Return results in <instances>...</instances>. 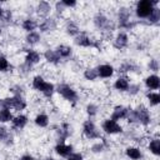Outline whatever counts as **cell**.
<instances>
[{
    "label": "cell",
    "instance_id": "cell-25",
    "mask_svg": "<svg viewBox=\"0 0 160 160\" xmlns=\"http://www.w3.org/2000/svg\"><path fill=\"white\" fill-rule=\"evenodd\" d=\"M55 51L60 56V59H70L72 56V48L66 44H59L55 48Z\"/></svg>",
    "mask_w": 160,
    "mask_h": 160
},
{
    "label": "cell",
    "instance_id": "cell-11",
    "mask_svg": "<svg viewBox=\"0 0 160 160\" xmlns=\"http://www.w3.org/2000/svg\"><path fill=\"white\" fill-rule=\"evenodd\" d=\"M129 112H130V108L129 106L122 105V104H119V105H115L112 108L111 114H110V119L120 122L121 120H126L128 119Z\"/></svg>",
    "mask_w": 160,
    "mask_h": 160
},
{
    "label": "cell",
    "instance_id": "cell-35",
    "mask_svg": "<svg viewBox=\"0 0 160 160\" xmlns=\"http://www.w3.org/2000/svg\"><path fill=\"white\" fill-rule=\"evenodd\" d=\"M99 111H100V108L95 102H88L86 106H85V114L89 116V119L95 118L99 114Z\"/></svg>",
    "mask_w": 160,
    "mask_h": 160
},
{
    "label": "cell",
    "instance_id": "cell-41",
    "mask_svg": "<svg viewBox=\"0 0 160 160\" xmlns=\"http://www.w3.org/2000/svg\"><path fill=\"white\" fill-rule=\"evenodd\" d=\"M61 4L64 5L65 9H71V8H75L78 5V2L75 0H61Z\"/></svg>",
    "mask_w": 160,
    "mask_h": 160
},
{
    "label": "cell",
    "instance_id": "cell-47",
    "mask_svg": "<svg viewBox=\"0 0 160 160\" xmlns=\"http://www.w3.org/2000/svg\"><path fill=\"white\" fill-rule=\"evenodd\" d=\"M0 55H1V48H0Z\"/></svg>",
    "mask_w": 160,
    "mask_h": 160
},
{
    "label": "cell",
    "instance_id": "cell-5",
    "mask_svg": "<svg viewBox=\"0 0 160 160\" xmlns=\"http://www.w3.org/2000/svg\"><path fill=\"white\" fill-rule=\"evenodd\" d=\"M56 92L65 100V101H68V102H70V104H72V105H75L76 102H78V100H79V94H78V90L74 88V86H71V85H69V84H59L58 86H56Z\"/></svg>",
    "mask_w": 160,
    "mask_h": 160
},
{
    "label": "cell",
    "instance_id": "cell-13",
    "mask_svg": "<svg viewBox=\"0 0 160 160\" xmlns=\"http://www.w3.org/2000/svg\"><path fill=\"white\" fill-rule=\"evenodd\" d=\"M74 44L79 48H85V49H89V48H98L95 40H92L88 34L85 32H80L79 35H76L74 38Z\"/></svg>",
    "mask_w": 160,
    "mask_h": 160
},
{
    "label": "cell",
    "instance_id": "cell-39",
    "mask_svg": "<svg viewBox=\"0 0 160 160\" xmlns=\"http://www.w3.org/2000/svg\"><path fill=\"white\" fill-rule=\"evenodd\" d=\"M140 91H141V86L139 85V84H132V82H130V86H129V89H128V94L130 95V96H138L139 94H140Z\"/></svg>",
    "mask_w": 160,
    "mask_h": 160
},
{
    "label": "cell",
    "instance_id": "cell-1",
    "mask_svg": "<svg viewBox=\"0 0 160 160\" xmlns=\"http://www.w3.org/2000/svg\"><path fill=\"white\" fill-rule=\"evenodd\" d=\"M126 120L130 124H139L141 126H149L152 121V116H151L149 108L140 104L136 108L130 109V112Z\"/></svg>",
    "mask_w": 160,
    "mask_h": 160
},
{
    "label": "cell",
    "instance_id": "cell-38",
    "mask_svg": "<svg viewBox=\"0 0 160 160\" xmlns=\"http://www.w3.org/2000/svg\"><path fill=\"white\" fill-rule=\"evenodd\" d=\"M10 69V61L5 55H0V72H6Z\"/></svg>",
    "mask_w": 160,
    "mask_h": 160
},
{
    "label": "cell",
    "instance_id": "cell-16",
    "mask_svg": "<svg viewBox=\"0 0 160 160\" xmlns=\"http://www.w3.org/2000/svg\"><path fill=\"white\" fill-rule=\"evenodd\" d=\"M96 70H98V76L104 80L111 79L115 74V68L111 64H100L96 66Z\"/></svg>",
    "mask_w": 160,
    "mask_h": 160
},
{
    "label": "cell",
    "instance_id": "cell-28",
    "mask_svg": "<svg viewBox=\"0 0 160 160\" xmlns=\"http://www.w3.org/2000/svg\"><path fill=\"white\" fill-rule=\"evenodd\" d=\"M39 26V22L36 21V19L34 18H25L22 21H21V28L24 31L26 32H31V31H36Z\"/></svg>",
    "mask_w": 160,
    "mask_h": 160
},
{
    "label": "cell",
    "instance_id": "cell-23",
    "mask_svg": "<svg viewBox=\"0 0 160 160\" xmlns=\"http://www.w3.org/2000/svg\"><path fill=\"white\" fill-rule=\"evenodd\" d=\"M64 30H65V34L68 36H71V38H75L76 35H79L81 31H80V26L78 25V22H75L74 20H69L66 21L65 26H64Z\"/></svg>",
    "mask_w": 160,
    "mask_h": 160
},
{
    "label": "cell",
    "instance_id": "cell-45",
    "mask_svg": "<svg viewBox=\"0 0 160 160\" xmlns=\"http://www.w3.org/2000/svg\"><path fill=\"white\" fill-rule=\"evenodd\" d=\"M1 34H2V28L0 26V36H1Z\"/></svg>",
    "mask_w": 160,
    "mask_h": 160
},
{
    "label": "cell",
    "instance_id": "cell-34",
    "mask_svg": "<svg viewBox=\"0 0 160 160\" xmlns=\"http://www.w3.org/2000/svg\"><path fill=\"white\" fill-rule=\"evenodd\" d=\"M82 76H84V79L88 80V81H95L96 79H99V76H98V70H96V68H94V66L86 68V69L84 70V72H82Z\"/></svg>",
    "mask_w": 160,
    "mask_h": 160
},
{
    "label": "cell",
    "instance_id": "cell-8",
    "mask_svg": "<svg viewBox=\"0 0 160 160\" xmlns=\"http://www.w3.org/2000/svg\"><path fill=\"white\" fill-rule=\"evenodd\" d=\"M131 12L129 10V8L126 6H121L118 11V25L119 28L125 31V30H130L135 26V24L131 21Z\"/></svg>",
    "mask_w": 160,
    "mask_h": 160
},
{
    "label": "cell",
    "instance_id": "cell-44",
    "mask_svg": "<svg viewBox=\"0 0 160 160\" xmlns=\"http://www.w3.org/2000/svg\"><path fill=\"white\" fill-rule=\"evenodd\" d=\"M4 14H5V9L1 6V4H0V19H2L4 18Z\"/></svg>",
    "mask_w": 160,
    "mask_h": 160
},
{
    "label": "cell",
    "instance_id": "cell-19",
    "mask_svg": "<svg viewBox=\"0 0 160 160\" xmlns=\"http://www.w3.org/2000/svg\"><path fill=\"white\" fill-rule=\"evenodd\" d=\"M39 30H40V34L44 32V34H49L51 31H54L56 28H58V22L54 18H45L41 22H39Z\"/></svg>",
    "mask_w": 160,
    "mask_h": 160
},
{
    "label": "cell",
    "instance_id": "cell-17",
    "mask_svg": "<svg viewBox=\"0 0 160 160\" xmlns=\"http://www.w3.org/2000/svg\"><path fill=\"white\" fill-rule=\"evenodd\" d=\"M144 85L149 91H156L160 89V78L158 74H149L144 78Z\"/></svg>",
    "mask_w": 160,
    "mask_h": 160
},
{
    "label": "cell",
    "instance_id": "cell-12",
    "mask_svg": "<svg viewBox=\"0 0 160 160\" xmlns=\"http://www.w3.org/2000/svg\"><path fill=\"white\" fill-rule=\"evenodd\" d=\"M41 59H42V54H40L38 50L28 49L25 51V56H24V65H26L28 68L35 66L41 61Z\"/></svg>",
    "mask_w": 160,
    "mask_h": 160
},
{
    "label": "cell",
    "instance_id": "cell-33",
    "mask_svg": "<svg viewBox=\"0 0 160 160\" xmlns=\"http://www.w3.org/2000/svg\"><path fill=\"white\" fill-rule=\"evenodd\" d=\"M146 101L151 108H156L160 104V94L158 91H149L146 94Z\"/></svg>",
    "mask_w": 160,
    "mask_h": 160
},
{
    "label": "cell",
    "instance_id": "cell-24",
    "mask_svg": "<svg viewBox=\"0 0 160 160\" xmlns=\"http://www.w3.org/2000/svg\"><path fill=\"white\" fill-rule=\"evenodd\" d=\"M34 124L40 129H45L50 124V116L46 112H38L34 118Z\"/></svg>",
    "mask_w": 160,
    "mask_h": 160
},
{
    "label": "cell",
    "instance_id": "cell-42",
    "mask_svg": "<svg viewBox=\"0 0 160 160\" xmlns=\"http://www.w3.org/2000/svg\"><path fill=\"white\" fill-rule=\"evenodd\" d=\"M19 160H36V159H35L32 155H30V154H24V155L20 156Z\"/></svg>",
    "mask_w": 160,
    "mask_h": 160
},
{
    "label": "cell",
    "instance_id": "cell-18",
    "mask_svg": "<svg viewBox=\"0 0 160 160\" xmlns=\"http://www.w3.org/2000/svg\"><path fill=\"white\" fill-rule=\"evenodd\" d=\"M72 151H74V146L71 144H66L65 141L64 142H58L54 146V152L60 158H65L66 159Z\"/></svg>",
    "mask_w": 160,
    "mask_h": 160
},
{
    "label": "cell",
    "instance_id": "cell-15",
    "mask_svg": "<svg viewBox=\"0 0 160 160\" xmlns=\"http://www.w3.org/2000/svg\"><path fill=\"white\" fill-rule=\"evenodd\" d=\"M0 144L5 146H11L14 144V134L5 125L0 124Z\"/></svg>",
    "mask_w": 160,
    "mask_h": 160
},
{
    "label": "cell",
    "instance_id": "cell-20",
    "mask_svg": "<svg viewBox=\"0 0 160 160\" xmlns=\"http://www.w3.org/2000/svg\"><path fill=\"white\" fill-rule=\"evenodd\" d=\"M124 154L128 159L130 160H141L142 159V150L139 148V146H135V145H129L125 148L124 150Z\"/></svg>",
    "mask_w": 160,
    "mask_h": 160
},
{
    "label": "cell",
    "instance_id": "cell-7",
    "mask_svg": "<svg viewBox=\"0 0 160 160\" xmlns=\"http://www.w3.org/2000/svg\"><path fill=\"white\" fill-rule=\"evenodd\" d=\"M92 24L98 30L105 31V32H111L115 28L114 22L102 12H96L92 18Z\"/></svg>",
    "mask_w": 160,
    "mask_h": 160
},
{
    "label": "cell",
    "instance_id": "cell-46",
    "mask_svg": "<svg viewBox=\"0 0 160 160\" xmlns=\"http://www.w3.org/2000/svg\"><path fill=\"white\" fill-rule=\"evenodd\" d=\"M36 160H48V159H36Z\"/></svg>",
    "mask_w": 160,
    "mask_h": 160
},
{
    "label": "cell",
    "instance_id": "cell-22",
    "mask_svg": "<svg viewBox=\"0 0 160 160\" xmlns=\"http://www.w3.org/2000/svg\"><path fill=\"white\" fill-rule=\"evenodd\" d=\"M42 58H44V60H45L48 64H50V65H58V64H60V61H61V59H60V56L58 55V52L55 51V49H46V50L42 52Z\"/></svg>",
    "mask_w": 160,
    "mask_h": 160
},
{
    "label": "cell",
    "instance_id": "cell-3",
    "mask_svg": "<svg viewBox=\"0 0 160 160\" xmlns=\"http://www.w3.org/2000/svg\"><path fill=\"white\" fill-rule=\"evenodd\" d=\"M0 108H8L16 112H22L28 108V102L21 95H11L0 99Z\"/></svg>",
    "mask_w": 160,
    "mask_h": 160
},
{
    "label": "cell",
    "instance_id": "cell-30",
    "mask_svg": "<svg viewBox=\"0 0 160 160\" xmlns=\"http://www.w3.org/2000/svg\"><path fill=\"white\" fill-rule=\"evenodd\" d=\"M25 42L30 46H34V45H38L41 40V34L39 31H31V32H26L25 38H24Z\"/></svg>",
    "mask_w": 160,
    "mask_h": 160
},
{
    "label": "cell",
    "instance_id": "cell-2",
    "mask_svg": "<svg viewBox=\"0 0 160 160\" xmlns=\"http://www.w3.org/2000/svg\"><path fill=\"white\" fill-rule=\"evenodd\" d=\"M31 88L35 91L40 92L46 99L52 98V95L56 92V86L51 81L45 80V78L42 75H35V76H32V79H31Z\"/></svg>",
    "mask_w": 160,
    "mask_h": 160
},
{
    "label": "cell",
    "instance_id": "cell-37",
    "mask_svg": "<svg viewBox=\"0 0 160 160\" xmlns=\"http://www.w3.org/2000/svg\"><path fill=\"white\" fill-rule=\"evenodd\" d=\"M148 69L152 71V74H156L159 71V60L156 58H150L148 61Z\"/></svg>",
    "mask_w": 160,
    "mask_h": 160
},
{
    "label": "cell",
    "instance_id": "cell-31",
    "mask_svg": "<svg viewBox=\"0 0 160 160\" xmlns=\"http://www.w3.org/2000/svg\"><path fill=\"white\" fill-rule=\"evenodd\" d=\"M14 118V114H12V110L11 109H8V108H0V124H8V122H11Z\"/></svg>",
    "mask_w": 160,
    "mask_h": 160
},
{
    "label": "cell",
    "instance_id": "cell-36",
    "mask_svg": "<svg viewBox=\"0 0 160 160\" xmlns=\"http://www.w3.org/2000/svg\"><path fill=\"white\" fill-rule=\"evenodd\" d=\"M146 20H148V22H149V24H151V25H154V24H158V22H159V20H160V10H159V8H158V6H155V8H154L152 12L150 14V16H149Z\"/></svg>",
    "mask_w": 160,
    "mask_h": 160
},
{
    "label": "cell",
    "instance_id": "cell-32",
    "mask_svg": "<svg viewBox=\"0 0 160 160\" xmlns=\"http://www.w3.org/2000/svg\"><path fill=\"white\" fill-rule=\"evenodd\" d=\"M108 146H109V144L106 142L105 139H102V140H100V141H95V142L91 145L90 151H91L92 154H101V152H104V151L106 150Z\"/></svg>",
    "mask_w": 160,
    "mask_h": 160
},
{
    "label": "cell",
    "instance_id": "cell-10",
    "mask_svg": "<svg viewBox=\"0 0 160 160\" xmlns=\"http://www.w3.org/2000/svg\"><path fill=\"white\" fill-rule=\"evenodd\" d=\"M129 42H130V39H129V35L126 31H118L115 34V36L112 38V48L116 49V50H122V49H126L129 46Z\"/></svg>",
    "mask_w": 160,
    "mask_h": 160
},
{
    "label": "cell",
    "instance_id": "cell-29",
    "mask_svg": "<svg viewBox=\"0 0 160 160\" xmlns=\"http://www.w3.org/2000/svg\"><path fill=\"white\" fill-rule=\"evenodd\" d=\"M35 10H36L38 15L44 16V18H48V15L51 11V4L49 1H40V2H38Z\"/></svg>",
    "mask_w": 160,
    "mask_h": 160
},
{
    "label": "cell",
    "instance_id": "cell-40",
    "mask_svg": "<svg viewBox=\"0 0 160 160\" xmlns=\"http://www.w3.org/2000/svg\"><path fill=\"white\" fill-rule=\"evenodd\" d=\"M66 160H85L84 159V155L81 152H76V151H72L68 158Z\"/></svg>",
    "mask_w": 160,
    "mask_h": 160
},
{
    "label": "cell",
    "instance_id": "cell-21",
    "mask_svg": "<svg viewBox=\"0 0 160 160\" xmlns=\"http://www.w3.org/2000/svg\"><path fill=\"white\" fill-rule=\"evenodd\" d=\"M130 86V80L128 76L122 75V76H119L115 79L114 84H112V88L118 91V92H126Z\"/></svg>",
    "mask_w": 160,
    "mask_h": 160
},
{
    "label": "cell",
    "instance_id": "cell-43",
    "mask_svg": "<svg viewBox=\"0 0 160 160\" xmlns=\"http://www.w3.org/2000/svg\"><path fill=\"white\" fill-rule=\"evenodd\" d=\"M55 9L58 10V12H61V11L65 10V8H64V5L61 4V1H58V2L55 4Z\"/></svg>",
    "mask_w": 160,
    "mask_h": 160
},
{
    "label": "cell",
    "instance_id": "cell-9",
    "mask_svg": "<svg viewBox=\"0 0 160 160\" xmlns=\"http://www.w3.org/2000/svg\"><path fill=\"white\" fill-rule=\"evenodd\" d=\"M101 131L106 135H119L124 132V128L120 122L110 118H106L101 121Z\"/></svg>",
    "mask_w": 160,
    "mask_h": 160
},
{
    "label": "cell",
    "instance_id": "cell-6",
    "mask_svg": "<svg viewBox=\"0 0 160 160\" xmlns=\"http://www.w3.org/2000/svg\"><path fill=\"white\" fill-rule=\"evenodd\" d=\"M81 132L82 136L88 140H99L101 139V130L96 126L92 119H86L84 120L81 125Z\"/></svg>",
    "mask_w": 160,
    "mask_h": 160
},
{
    "label": "cell",
    "instance_id": "cell-4",
    "mask_svg": "<svg viewBox=\"0 0 160 160\" xmlns=\"http://www.w3.org/2000/svg\"><path fill=\"white\" fill-rule=\"evenodd\" d=\"M159 5V1L155 0H139L135 4V15L138 19H148L152 12L154 8Z\"/></svg>",
    "mask_w": 160,
    "mask_h": 160
},
{
    "label": "cell",
    "instance_id": "cell-14",
    "mask_svg": "<svg viewBox=\"0 0 160 160\" xmlns=\"http://www.w3.org/2000/svg\"><path fill=\"white\" fill-rule=\"evenodd\" d=\"M11 129L12 130H16V131H20L22 129H25L29 124V116L26 114H22V112H18L16 115H14L12 120H11Z\"/></svg>",
    "mask_w": 160,
    "mask_h": 160
},
{
    "label": "cell",
    "instance_id": "cell-26",
    "mask_svg": "<svg viewBox=\"0 0 160 160\" xmlns=\"http://www.w3.org/2000/svg\"><path fill=\"white\" fill-rule=\"evenodd\" d=\"M138 69H139V66L131 60H125L119 65V72H121V74L135 72V71H138Z\"/></svg>",
    "mask_w": 160,
    "mask_h": 160
},
{
    "label": "cell",
    "instance_id": "cell-27",
    "mask_svg": "<svg viewBox=\"0 0 160 160\" xmlns=\"http://www.w3.org/2000/svg\"><path fill=\"white\" fill-rule=\"evenodd\" d=\"M148 151L154 155L155 158H158L160 155V139L159 136H155V138H151L148 142Z\"/></svg>",
    "mask_w": 160,
    "mask_h": 160
}]
</instances>
